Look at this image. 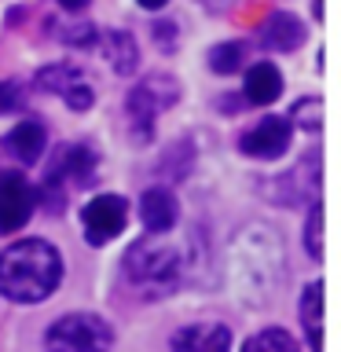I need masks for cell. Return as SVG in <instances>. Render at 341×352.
I'll list each match as a JSON object with an SVG mask.
<instances>
[{
    "label": "cell",
    "instance_id": "1",
    "mask_svg": "<svg viewBox=\"0 0 341 352\" xmlns=\"http://www.w3.org/2000/svg\"><path fill=\"white\" fill-rule=\"evenodd\" d=\"M63 283V257L52 242L22 239L0 253V294L19 305H37Z\"/></svg>",
    "mask_w": 341,
    "mask_h": 352
},
{
    "label": "cell",
    "instance_id": "2",
    "mask_svg": "<svg viewBox=\"0 0 341 352\" xmlns=\"http://www.w3.org/2000/svg\"><path fill=\"white\" fill-rule=\"evenodd\" d=\"M125 279L132 290H140L143 297H169L184 279V257L180 250L173 246L169 239L154 235L136 242L129 253H125Z\"/></svg>",
    "mask_w": 341,
    "mask_h": 352
},
{
    "label": "cell",
    "instance_id": "3",
    "mask_svg": "<svg viewBox=\"0 0 341 352\" xmlns=\"http://www.w3.org/2000/svg\"><path fill=\"white\" fill-rule=\"evenodd\" d=\"M114 330L92 312H70L55 319L44 334V352H110Z\"/></svg>",
    "mask_w": 341,
    "mask_h": 352
},
{
    "label": "cell",
    "instance_id": "4",
    "mask_svg": "<svg viewBox=\"0 0 341 352\" xmlns=\"http://www.w3.org/2000/svg\"><path fill=\"white\" fill-rule=\"evenodd\" d=\"M180 99V81L169 74H151L129 92V118L132 129H136L140 140H151L154 132V118L162 114L165 107H173Z\"/></svg>",
    "mask_w": 341,
    "mask_h": 352
},
{
    "label": "cell",
    "instance_id": "5",
    "mask_svg": "<svg viewBox=\"0 0 341 352\" xmlns=\"http://www.w3.org/2000/svg\"><path fill=\"white\" fill-rule=\"evenodd\" d=\"M81 224L88 246H107L110 239H118L129 224V202L121 195H99L81 209Z\"/></svg>",
    "mask_w": 341,
    "mask_h": 352
},
{
    "label": "cell",
    "instance_id": "6",
    "mask_svg": "<svg viewBox=\"0 0 341 352\" xmlns=\"http://www.w3.org/2000/svg\"><path fill=\"white\" fill-rule=\"evenodd\" d=\"M37 195H33L30 180L22 173H0V231L15 235L30 224Z\"/></svg>",
    "mask_w": 341,
    "mask_h": 352
},
{
    "label": "cell",
    "instance_id": "7",
    "mask_svg": "<svg viewBox=\"0 0 341 352\" xmlns=\"http://www.w3.org/2000/svg\"><path fill=\"white\" fill-rule=\"evenodd\" d=\"M37 88L41 92H52V96H63L70 110H88L92 99H96L92 85L85 81L74 63H55V66H48V70H41L37 74Z\"/></svg>",
    "mask_w": 341,
    "mask_h": 352
},
{
    "label": "cell",
    "instance_id": "8",
    "mask_svg": "<svg viewBox=\"0 0 341 352\" xmlns=\"http://www.w3.org/2000/svg\"><path fill=\"white\" fill-rule=\"evenodd\" d=\"M290 132H294L290 118H264L239 140V147H242V154H250V158L272 162V158H283L286 154V147H290Z\"/></svg>",
    "mask_w": 341,
    "mask_h": 352
},
{
    "label": "cell",
    "instance_id": "9",
    "mask_svg": "<svg viewBox=\"0 0 341 352\" xmlns=\"http://www.w3.org/2000/svg\"><path fill=\"white\" fill-rule=\"evenodd\" d=\"M96 151L85 147V143H66V147L59 151V158H55L52 165V176L48 184H59V180H74L77 187H92L96 184Z\"/></svg>",
    "mask_w": 341,
    "mask_h": 352
},
{
    "label": "cell",
    "instance_id": "10",
    "mask_svg": "<svg viewBox=\"0 0 341 352\" xmlns=\"http://www.w3.org/2000/svg\"><path fill=\"white\" fill-rule=\"evenodd\" d=\"M231 330L224 323H191L173 334V352H228Z\"/></svg>",
    "mask_w": 341,
    "mask_h": 352
},
{
    "label": "cell",
    "instance_id": "11",
    "mask_svg": "<svg viewBox=\"0 0 341 352\" xmlns=\"http://www.w3.org/2000/svg\"><path fill=\"white\" fill-rule=\"evenodd\" d=\"M4 147L15 154L19 162L33 165V162H41L44 147H48V132H44V125H41L37 118H22L19 125L4 136Z\"/></svg>",
    "mask_w": 341,
    "mask_h": 352
},
{
    "label": "cell",
    "instance_id": "12",
    "mask_svg": "<svg viewBox=\"0 0 341 352\" xmlns=\"http://www.w3.org/2000/svg\"><path fill=\"white\" fill-rule=\"evenodd\" d=\"M176 198L173 191H165V187H147L140 198V220H143V228L154 231V235H162V231H169L176 224Z\"/></svg>",
    "mask_w": 341,
    "mask_h": 352
},
{
    "label": "cell",
    "instance_id": "13",
    "mask_svg": "<svg viewBox=\"0 0 341 352\" xmlns=\"http://www.w3.org/2000/svg\"><path fill=\"white\" fill-rule=\"evenodd\" d=\"M283 96V74L275 63H253L246 70V99L253 107H268Z\"/></svg>",
    "mask_w": 341,
    "mask_h": 352
},
{
    "label": "cell",
    "instance_id": "14",
    "mask_svg": "<svg viewBox=\"0 0 341 352\" xmlns=\"http://www.w3.org/2000/svg\"><path fill=\"white\" fill-rule=\"evenodd\" d=\"M305 22L290 15V11H275V15L264 22V41L272 44L275 52H294V48H301L305 44Z\"/></svg>",
    "mask_w": 341,
    "mask_h": 352
},
{
    "label": "cell",
    "instance_id": "15",
    "mask_svg": "<svg viewBox=\"0 0 341 352\" xmlns=\"http://www.w3.org/2000/svg\"><path fill=\"white\" fill-rule=\"evenodd\" d=\"M99 44H103V55L107 63L114 66V74H132L140 63V48H136V37L125 30H110L107 37H96Z\"/></svg>",
    "mask_w": 341,
    "mask_h": 352
},
{
    "label": "cell",
    "instance_id": "16",
    "mask_svg": "<svg viewBox=\"0 0 341 352\" xmlns=\"http://www.w3.org/2000/svg\"><path fill=\"white\" fill-rule=\"evenodd\" d=\"M301 323H305L308 341H312V352H323V283L305 286V297H301Z\"/></svg>",
    "mask_w": 341,
    "mask_h": 352
},
{
    "label": "cell",
    "instance_id": "17",
    "mask_svg": "<svg viewBox=\"0 0 341 352\" xmlns=\"http://www.w3.org/2000/svg\"><path fill=\"white\" fill-rule=\"evenodd\" d=\"M242 352H301V349H297V341L286 334V330L268 327V330H261V334H253L246 345H242Z\"/></svg>",
    "mask_w": 341,
    "mask_h": 352
},
{
    "label": "cell",
    "instance_id": "18",
    "mask_svg": "<svg viewBox=\"0 0 341 352\" xmlns=\"http://www.w3.org/2000/svg\"><path fill=\"white\" fill-rule=\"evenodd\" d=\"M242 55H246V48L235 41H228V44H217L213 52H209V70H217V74H235L239 66H242Z\"/></svg>",
    "mask_w": 341,
    "mask_h": 352
},
{
    "label": "cell",
    "instance_id": "19",
    "mask_svg": "<svg viewBox=\"0 0 341 352\" xmlns=\"http://www.w3.org/2000/svg\"><path fill=\"white\" fill-rule=\"evenodd\" d=\"M305 246L316 261H323V209L312 206V217H308V228H305Z\"/></svg>",
    "mask_w": 341,
    "mask_h": 352
},
{
    "label": "cell",
    "instance_id": "20",
    "mask_svg": "<svg viewBox=\"0 0 341 352\" xmlns=\"http://www.w3.org/2000/svg\"><path fill=\"white\" fill-rule=\"evenodd\" d=\"M26 107V92L15 81H0V114H15Z\"/></svg>",
    "mask_w": 341,
    "mask_h": 352
},
{
    "label": "cell",
    "instance_id": "21",
    "mask_svg": "<svg viewBox=\"0 0 341 352\" xmlns=\"http://www.w3.org/2000/svg\"><path fill=\"white\" fill-rule=\"evenodd\" d=\"M140 4L147 8V11H154V8H165V4H169V0H140Z\"/></svg>",
    "mask_w": 341,
    "mask_h": 352
},
{
    "label": "cell",
    "instance_id": "22",
    "mask_svg": "<svg viewBox=\"0 0 341 352\" xmlns=\"http://www.w3.org/2000/svg\"><path fill=\"white\" fill-rule=\"evenodd\" d=\"M63 8H81V4H88V0H59Z\"/></svg>",
    "mask_w": 341,
    "mask_h": 352
},
{
    "label": "cell",
    "instance_id": "23",
    "mask_svg": "<svg viewBox=\"0 0 341 352\" xmlns=\"http://www.w3.org/2000/svg\"><path fill=\"white\" fill-rule=\"evenodd\" d=\"M316 15H319V19H323V0H316Z\"/></svg>",
    "mask_w": 341,
    "mask_h": 352
}]
</instances>
